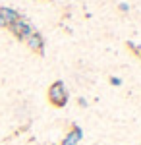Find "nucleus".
Instances as JSON below:
<instances>
[{
    "label": "nucleus",
    "instance_id": "f257e3e1",
    "mask_svg": "<svg viewBox=\"0 0 141 145\" xmlns=\"http://www.w3.org/2000/svg\"><path fill=\"white\" fill-rule=\"evenodd\" d=\"M46 97H48V103L56 106V108H64L68 105V91H66V85L62 79H56L54 83L48 87L46 91Z\"/></svg>",
    "mask_w": 141,
    "mask_h": 145
},
{
    "label": "nucleus",
    "instance_id": "f03ea898",
    "mask_svg": "<svg viewBox=\"0 0 141 145\" xmlns=\"http://www.w3.org/2000/svg\"><path fill=\"white\" fill-rule=\"evenodd\" d=\"M8 29H10V33L14 35L18 41H25V39H27V37L35 31V29L31 27V23L27 22L25 18H20L18 22L10 23V25H8Z\"/></svg>",
    "mask_w": 141,
    "mask_h": 145
},
{
    "label": "nucleus",
    "instance_id": "7ed1b4c3",
    "mask_svg": "<svg viewBox=\"0 0 141 145\" xmlns=\"http://www.w3.org/2000/svg\"><path fill=\"white\" fill-rule=\"evenodd\" d=\"M25 43H27V46L31 48L33 52H37L39 56H44V39L39 31H33V33L25 39Z\"/></svg>",
    "mask_w": 141,
    "mask_h": 145
},
{
    "label": "nucleus",
    "instance_id": "20e7f679",
    "mask_svg": "<svg viewBox=\"0 0 141 145\" xmlns=\"http://www.w3.org/2000/svg\"><path fill=\"white\" fill-rule=\"evenodd\" d=\"M81 137H83V130L77 126L76 122L72 124V128L68 130V134H66V137L60 141L58 145H77L79 141H81Z\"/></svg>",
    "mask_w": 141,
    "mask_h": 145
},
{
    "label": "nucleus",
    "instance_id": "39448f33",
    "mask_svg": "<svg viewBox=\"0 0 141 145\" xmlns=\"http://www.w3.org/2000/svg\"><path fill=\"white\" fill-rule=\"evenodd\" d=\"M0 16H2V20L6 22V25L18 22V20L22 18V16H20V12H16L14 8H6V6H0Z\"/></svg>",
    "mask_w": 141,
    "mask_h": 145
},
{
    "label": "nucleus",
    "instance_id": "423d86ee",
    "mask_svg": "<svg viewBox=\"0 0 141 145\" xmlns=\"http://www.w3.org/2000/svg\"><path fill=\"white\" fill-rule=\"evenodd\" d=\"M126 46H128V48H130L131 52H133V54H135V56H137V58L141 60V45H135V43L128 41V43H126Z\"/></svg>",
    "mask_w": 141,
    "mask_h": 145
},
{
    "label": "nucleus",
    "instance_id": "0eeeda50",
    "mask_svg": "<svg viewBox=\"0 0 141 145\" xmlns=\"http://www.w3.org/2000/svg\"><path fill=\"white\" fill-rule=\"evenodd\" d=\"M110 85H116V87H120V85H122V79L120 78H114V76H110Z\"/></svg>",
    "mask_w": 141,
    "mask_h": 145
},
{
    "label": "nucleus",
    "instance_id": "6e6552de",
    "mask_svg": "<svg viewBox=\"0 0 141 145\" xmlns=\"http://www.w3.org/2000/svg\"><path fill=\"white\" fill-rule=\"evenodd\" d=\"M118 8H120V12H124V14H126V12L130 10V6H128L126 2H120V6H118Z\"/></svg>",
    "mask_w": 141,
    "mask_h": 145
},
{
    "label": "nucleus",
    "instance_id": "1a4fd4ad",
    "mask_svg": "<svg viewBox=\"0 0 141 145\" xmlns=\"http://www.w3.org/2000/svg\"><path fill=\"white\" fill-rule=\"evenodd\" d=\"M77 105H79V106H87V101L83 99V97H79V99H77Z\"/></svg>",
    "mask_w": 141,
    "mask_h": 145
},
{
    "label": "nucleus",
    "instance_id": "9d476101",
    "mask_svg": "<svg viewBox=\"0 0 141 145\" xmlns=\"http://www.w3.org/2000/svg\"><path fill=\"white\" fill-rule=\"evenodd\" d=\"M0 27H8V25H6V22L2 20V16H0Z\"/></svg>",
    "mask_w": 141,
    "mask_h": 145
}]
</instances>
